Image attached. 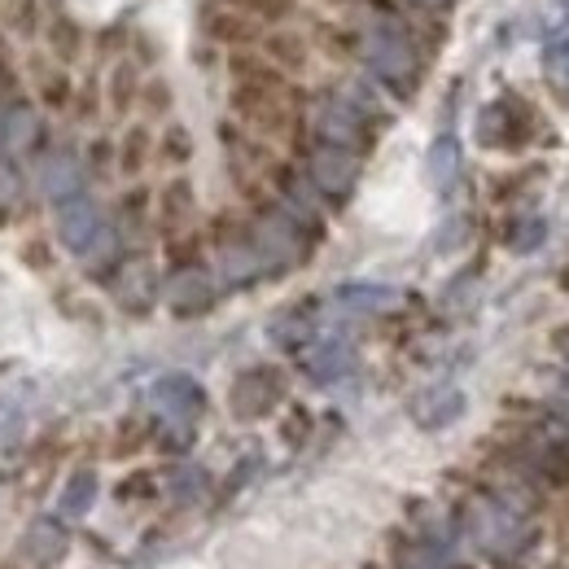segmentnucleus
<instances>
[{
    "instance_id": "5fc2aeb1",
    "label": "nucleus",
    "mask_w": 569,
    "mask_h": 569,
    "mask_svg": "<svg viewBox=\"0 0 569 569\" xmlns=\"http://www.w3.org/2000/svg\"><path fill=\"white\" fill-rule=\"evenodd\" d=\"M408 9H421V13H442V9H451L456 0H403Z\"/></svg>"
},
{
    "instance_id": "4d7b16f0",
    "label": "nucleus",
    "mask_w": 569,
    "mask_h": 569,
    "mask_svg": "<svg viewBox=\"0 0 569 569\" xmlns=\"http://www.w3.org/2000/svg\"><path fill=\"white\" fill-rule=\"evenodd\" d=\"M0 158H4V144H0Z\"/></svg>"
},
{
    "instance_id": "20e7f679",
    "label": "nucleus",
    "mask_w": 569,
    "mask_h": 569,
    "mask_svg": "<svg viewBox=\"0 0 569 569\" xmlns=\"http://www.w3.org/2000/svg\"><path fill=\"white\" fill-rule=\"evenodd\" d=\"M250 211V232H254V246L263 254V268H268V281H284L289 272H298L302 263H311L320 237L284 211L281 202L268 193L263 202L246 207Z\"/></svg>"
},
{
    "instance_id": "473e14b6",
    "label": "nucleus",
    "mask_w": 569,
    "mask_h": 569,
    "mask_svg": "<svg viewBox=\"0 0 569 569\" xmlns=\"http://www.w3.org/2000/svg\"><path fill=\"white\" fill-rule=\"evenodd\" d=\"M141 83H144L141 67H137L132 58H119V62L110 67V74H106V83H101L106 110H110L114 119H128V114L137 110V101H141Z\"/></svg>"
},
{
    "instance_id": "9b49d317",
    "label": "nucleus",
    "mask_w": 569,
    "mask_h": 569,
    "mask_svg": "<svg viewBox=\"0 0 569 569\" xmlns=\"http://www.w3.org/2000/svg\"><path fill=\"white\" fill-rule=\"evenodd\" d=\"M223 298V284L214 277L211 263H184V268H167L162 272V307L176 320H202L211 316Z\"/></svg>"
},
{
    "instance_id": "603ef678",
    "label": "nucleus",
    "mask_w": 569,
    "mask_h": 569,
    "mask_svg": "<svg viewBox=\"0 0 569 569\" xmlns=\"http://www.w3.org/2000/svg\"><path fill=\"white\" fill-rule=\"evenodd\" d=\"M259 465H263L259 456H246V460H241V465L228 473V491H241V487L250 482V473H259Z\"/></svg>"
},
{
    "instance_id": "aec40b11",
    "label": "nucleus",
    "mask_w": 569,
    "mask_h": 569,
    "mask_svg": "<svg viewBox=\"0 0 569 569\" xmlns=\"http://www.w3.org/2000/svg\"><path fill=\"white\" fill-rule=\"evenodd\" d=\"M316 333H320V298L284 302L281 311L268 320V342L284 356H298Z\"/></svg>"
},
{
    "instance_id": "f03ea898",
    "label": "nucleus",
    "mask_w": 569,
    "mask_h": 569,
    "mask_svg": "<svg viewBox=\"0 0 569 569\" xmlns=\"http://www.w3.org/2000/svg\"><path fill=\"white\" fill-rule=\"evenodd\" d=\"M451 512H456V526H460V543H469L487 566L526 569V561L539 552V539H543L539 517L512 512V508L499 496H491L482 482L460 499Z\"/></svg>"
},
{
    "instance_id": "4468645a",
    "label": "nucleus",
    "mask_w": 569,
    "mask_h": 569,
    "mask_svg": "<svg viewBox=\"0 0 569 569\" xmlns=\"http://www.w3.org/2000/svg\"><path fill=\"white\" fill-rule=\"evenodd\" d=\"M0 144L9 162H31L49 149V123L44 110L31 97H18L9 106H0Z\"/></svg>"
},
{
    "instance_id": "b1692460",
    "label": "nucleus",
    "mask_w": 569,
    "mask_h": 569,
    "mask_svg": "<svg viewBox=\"0 0 569 569\" xmlns=\"http://www.w3.org/2000/svg\"><path fill=\"white\" fill-rule=\"evenodd\" d=\"M403 302V293L395 284H381V281H347L333 289V307L342 316H386Z\"/></svg>"
},
{
    "instance_id": "bf43d9fd",
    "label": "nucleus",
    "mask_w": 569,
    "mask_h": 569,
    "mask_svg": "<svg viewBox=\"0 0 569 569\" xmlns=\"http://www.w3.org/2000/svg\"><path fill=\"white\" fill-rule=\"evenodd\" d=\"M4 569H13V566H4Z\"/></svg>"
},
{
    "instance_id": "0eeeda50",
    "label": "nucleus",
    "mask_w": 569,
    "mask_h": 569,
    "mask_svg": "<svg viewBox=\"0 0 569 569\" xmlns=\"http://www.w3.org/2000/svg\"><path fill=\"white\" fill-rule=\"evenodd\" d=\"M289 403V372L281 363H246L228 381V417L241 426H259Z\"/></svg>"
},
{
    "instance_id": "c85d7f7f",
    "label": "nucleus",
    "mask_w": 569,
    "mask_h": 569,
    "mask_svg": "<svg viewBox=\"0 0 569 569\" xmlns=\"http://www.w3.org/2000/svg\"><path fill=\"white\" fill-rule=\"evenodd\" d=\"M333 88H338V92H342V97L356 106L359 114H363V119H368L377 132H386V128L395 123V106H390V97H386V92H381V88H377V83H372L363 71L338 79Z\"/></svg>"
},
{
    "instance_id": "8fccbe9b",
    "label": "nucleus",
    "mask_w": 569,
    "mask_h": 569,
    "mask_svg": "<svg viewBox=\"0 0 569 569\" xmlns=\"http://www.w3.org/2000/svg\"><path fill=\"white\" fill-rule=\"evenodd\" d=\"M465 241H469V219H465V214H451V219L438 228L433 250H438V254H451V250H460Z\"/></svg>"
},
{
    "instance_id": "37998d69",
    "label": "nucleus",
    "mask_w": 569,
    "mask_h": 569,
    "mask_svg": "<svg viewBox=\"0 0 569 569\" xmlns=\"http://www.w3.org/2000/svg\"><path fill=\"white\" fill-rule=\"evenodd\" d=\"M198 442V426H158L153 429V451L171 456V460H189Z\"/></svg>"
},
{
    "instance_id": "c03bdc74",
    "label": "nucleus",
    "mask_w": 569,
    "mask_h": 569,
    "mask_svg": "<svg viewBox=\"0 0 569 569\" xmlns=\"http://www.w3.org/2000/svg\"><path fill=\"white\" fill-rule=\"evenodd\" d=\"M9 31L13 36H22V40H36L40 31H44V9H40V0H9Z\"/></svg>"
},
{
    "instance_id": "423d86ee",
    "label": "nucleus",
    "mask_w": 569,
    "mask_h": 569,
    "mask_svg": "<svg viewBox=\"0 0 569 569\" xmlns=\"http://www.w3.org/2000/svg\"><path fill=\"white\" fill-rule=\"evenodd\" d=\"M539 137V114L521 92H499L473 119V141L487 153H526Z\"/></svg>"
},
{
    "instance_id": "4be33fe9",
    "label": "nucleus",
    "mask_w": 569,
    "mask_h": 569,
    "mask_svg": "<svg viewBox=\"0 0 569 569\" xmlns=\"http://www.w3.org/2000/svg\"><path fill=\"white\" fill-rule=\"evenodd\" d=\"M456 552L429 543L412 530H390L386 535V569H456Z\"/></svg>"
},
{
    "instance_id": "13d9d810",
    "label": "nucleus",
    "mask_w": 569,
    "mask_h": 569,
    "mask_svg": "<svg viewBox=\"0 0 569 569\" xmlns=\"http://www.w3.org/2000/svg\"><path fill=\"white\" fill-rule=\"evenodd\" d=\"M368 569H386V566H368Z\"/></svg>"
},
{
    "instance_id": "72a5a7b5",
    "label": "nucleus",
    "mask_w": 569,
    "mask_h": 569,
    "mask_svg": "<svg viewBox=\"0 0 569 569\" xmlns=\"http://www.w3.org/2000/svg\"><path fill=\"white\" fill-rule=\"evenodd\" d=\"M119 176L123 180H141L144 171H149V162H153V149H158V137H153V128L149 123H128L123 128V137H119Z\"/></svg>"
},
{
    "instance_id": "c9c22d12",
    "label": "nucleus",
    "mask_w": 569,
    "mask_h": 569,
    "mask_svg": "<svg viewBox=\"0 0 569 569\" xmlns=\"http://www.w3.org/2000/svg\"><path fill=\"white\" fill-rule=\"evenodd\" d=\"M543 241H548V219L543 214L517 211L503 223V250H512V254H535V250H543Z\"/></svg>"
},
{
    "instance_id": "a19ab883",
    "label": "nucleus",
    "mask_w": 569,
    "mask_h": 569,
    "mask_svg": "<svg viewBox=\"0 0 569 569\" xmlns=\"http://www.w3.org/2000/svg\"><path fill=\"white\" fill-rule=\"evenodd\" d=\"M158 496H162V478H158L153 469H132V473H123L119 487H114V499H119V503H153Z\"/></svg>"
},
{
    "instance_id": "a18cd8bd",
    "label": "nucleus",
    "mask_w": 569,
    "mask_h": 569,
    "mask_svg": "<svg viewBox=\"0 0 569 569\" xmlns=\"http://www.w3.org/2000/svg\"><path fill=\"white\" fill-rule=\"evenodd\" d=\"M311 429H316V417H311V408H302V403H284V417H281V442L284 447H307V438H311Z\"/></svg>"
},
{
    "instance_id": "1a4fd4ad",
    "label": "nucleus",
    "mask_w": 569,
    "mask_h": 569,
    "mask_svg": "<svg viewBox=\"0 0 569 569\" xmlns=\"http://www.w3.org/2000/svg\"><path fill=\"white\" fill-rule=\"evenodd\" d=\"M106 289H110V298H114V307L123 316L144 320L162 302V268H158V259L144 246H132L123 254V263L114 268V277L106 281Z\"/></svg>"
},
{
    "instance_id": "a211bd4d",
    "label": "nucleus",
    "mask_w": 569,
    "mask_h": 569,
    "mask_svg": "<svg viewBox=\"0 0 569 569\" xmlns=\"http://www.w3.org/2000/svg\"><path fill=\"white\" fill-rule=\"evenodd\" d=\"M465 412H469V395H465L456 381H433V386L417 390V395L408 399L412 426L426 429V433L451 429L456 421H465Z\"/></svg>"
},
{
    "instance_id": "f257e3e1",
    "label": "nucleus",
    "mask_w": 569,
    "mask_h": 569,
    "mask_svg": "<svg viewBox=\"0 0 569 569\" xmlns=\"http://www.w3.org/2000/svg\"><path fill=\"white\" fill-rule=\"evenodd\" d=\"M356 62L390 101H417L426 83V44L399 13H363L356 22Z\"/></svg>"
},
{
    "instance_id": "a878e982",
    "label": "nucleus",
    "mask_w": 569,
    "mask_h": 569,
    "mask_svg": "<svg viewBox=\"0 0 569 569\" xmlns=\"http://www.w3.org/2000/svg\"><path fill=\"white\" fill-rule=\"evenodd\" d=\"M110 219L119 223V232L128 237V246H144V237H153V189H144L141 180L132 189H123Z\"/></svg>"
},
{
    "instance_id": "e433bc0d",
    "label": "nucleus",
    "mask_w": 569,
    "mask_h": 569,
    "mask_svg": "<svg viewBox=\"0 0 569 569\" xmlns=\"http://www.w3.org/2000/svg\"><path fill=\"white\" fill-rule=\"evenodd\" d=\"M193 132L184 128V123H176V119H167V128L158 132V149H153V158L162 162V167H171V171H180V167H189L193 162Z\"/></svg>"
},
{
    "instance_id": "cd10ccee",
    "label": "nucleus",
    "mask_w": 569,
    "mask_h": 569,
    "mask_svg": "<svg viewBox=\"0 0 569 569\" xmlns=\"http://www.w3.org/2000/svg\"><path fill=\"white\" fill-rule=\"evenodd\" d=\"M408 530L429 539V543H438V548H447V552L460 548L456 512H451V508H438V503H429V499H412V503H408Z\"/></svg>"
},
{
    "instance_id": "4c0bfd02",
    "label": "nucleus",
    "mask_w": 569,
    "mask_h": 569,
    "mask_svg": "<svg viewBox=\"0 0 569 569\" xmlns=\"http://www.w3.org/2000/svg\"><path fill=\"white\" fill-rule=\"evenodd\" d=\"M223 4L241 9L259 27H284V22H293L302 13V0H223Z\"/></svg>"
},
{
    "instance_id": "5701e85b",
    "label": "nucleus",
    "mask_w": 569,
    "mask_h": 569,
    "mask_svg": "<svg viewBox=\"0 0 569 569\" xmlns=\"http://www.w3.org/2000/svg\"><path fill=\"white\" fill-rule=\"evenodd\" d=\"M128 250H132V246H128V237L119 232V223H114V219H106V223H101V232H97V237H92L74 259H79V268H83V277H88V281L106 284L110 277H114V268L123 263V254H128Z\"/></svg>"
},
{
    "instance_id": "de8ad7c7",
    "label": "nucleus",
    "mask_w": 569,
    "mask_h": 569,
    "mask_svg": "<svg viewBox=\"0 0 569 569\" xmlns=\"http://www.w3.org/2000/svg\"><path fill=\"white\" fill-rule=\"evenodd\" d=\"M101 110H106V92H101V83H97V79L74 83V101H71L74 119H79V123H97Z\"/></svg>"
},
{
    "instance_id": "39448f33",
    "label": "nucleus",
    "mask_w": 569,
    "mask_h": 569,
    "mask_svg": "<svg viewBox=\"0 0 569 569\" xmlns=\"http://www.w3.org/2000/svg\"><path fill=\"white\" fill-rule=\"evenodd\" d=\"M307 137L320 144H338V149H351L359 158L372 153V144L381 141V132L359 114L356 106L329 83L320 92H307Z\"/></svg>"
},
{
    "instance_id": "f3484780",
    "label": "nucleus",
    "mask_w": 569,
    "mask_h": 569,
    "mask_svg": "<svg viewBox=\"0 0 569 569\" xmlns=\"http://www.w3.org/2000/svg\"><path fill=\"white\" fill-rule=\"evenodd\" d=\"M22 561L31 569H58L71 557V521H62L58 512H40L27 521L22 543H18Z\"/></svg>"
},
{
    "instance_id": "bb28decb",
    "label": "nucleus",
    "mask_w": 569,
    "mask_h": 569,
    "mask_svg": "<svg viewBox=\"0 0 569 569\" xmlns=\"http://www.w3.org/2000/svg\"><path fill=\"white\" fill-rule=\"evenodd\" d=\"M162 496L171 499L176 508H198L202 499L211 496V473L193 460H171L162 473Z\"/></svg>"
},
{
    "instance_id": "7ed1b4c3",
    "label": "nucleus",
    "mask_w": 569,
    "mask_h": 569,
    "mask_svg": "<svg viewBox=\"0 0 569 569\" xmlns=\"http://www.w3.org/2000/svg\"><path fill=\"white\" fill-rule=\"evenodd\" d=\"M202 232H207V254H211V268L223 284V293H246V289L268 281V268H263V254L254 246L246 207L214 211Z\"/></svg>"
},
{
    "instance_id": "49530a36",
    "label": "nucleus",
    "mask_w": 569,
    "mask_h": 569,
    "mask_svg": "<svg viewBox=\"0 0 569 569\" xmlns=\"http://www.w3.org/2000/svg\"><path fill=\"white\" fill-rule=\"evenodd\" d=\"M27 198V176H22V162H9L0 158V214H9L18 202Z\"/></svg>"
},
{
    "instance_id": "c756f323",
    "label": "nucleus",
    "mask_w": 569,
    "mask_h": 569,
    "mask_svg": "<svg viewBox=\"0 0 569 569\" xmlns=\"http://www.w3.org/2000/svg\"><path fill=\"white\" fill-rule=\"evenodd\" d=\"M40 36H44V44H49V58H53V62L74 67V62L83 58V27L74 22L62 4L44 9V31H40Z\"/></svg>"
},
{
    "instance_id": "2eb2a0df",
    "label": "nucleus",
    "mask_w": 569,
    "mask_h": 569,
    "mask_svg": "<svg viewBox=\"0 0 569 569\" xmlns=\"http://www.w3.org/2000/svg\"><path fill=\"white\" fill-rule=\"evenodd\" d=\"M106 219H110V211L101 207V198H97L92 189H83V193H74V198L53 207V237H58L62 250L79 254V250L101 232Z\"/></svg>"
},
{
    "instance_id": "9d476101",
    "label": "nucleus",
    "mask_w": 569,
    "mask_h": 569,
    "mask_svg": "<svg viewBox=\"0 0 569 569\" xmlns=\"http://www.w3.org/2000/svg\"><path fill=\"white\" fill-rule=\"evenodd\" d=\"M144 408L158 426H198L207 417V390L193 372L184 368H171V372H158L144 390Z\"/></svg>"
},
{
    "instance_id": "6e6d98bb",
    "label": "nucleus",
    "mask_w": 569,
    "mask_h": 569,
    "mask_svg": "<svg viewBox=\"0 0 569 569\" xmlns=\"http://www.w3.org/2000/svg\"><path fill=\"white\" fill-rule=\"evenodd\" d=\"M0 71H4V53H0Z\"/></svg>"
},
{
    "instance_id": "6e6552de",
    "label": "nucleus",
    "mask_w": 569,
    "mask_h": 569,
    "mask_svg": "<svg viewBox=\"0 0 569 569\" xmlns=\"http://www.w3.org/2000/svg\"><path fill=\"white\" fill-rule=\"evenodd\" d=\"M298 167L307 171L311 189L325 198L329 211H342L356 198L359 180H363V158L351 149H338V144L307 141L298 149Z\"/></svg>"
},
{
    "instance_id": "79ce46f5",
    "label": "nucleus",
    "mask_w": 569,
    "mask_h": 569,
    "mask_svg": "<svg viewBox=\"0 0 569 569\" xmlns=\"http://www.w3.org/2000/svg\"><path fill=\"white\" fill-rule=\"evenodd\" d=\"M83 167H88V180H110V176H119V144L110 141V137L88 141Z\"/></svg>"
},
{
    "instance_id": "dca6fc26",
    "label": "nucleus",
    "mask_w": 569,
    "mask_h": 569,
    "mask_svg": "<svg viewBox=\"0 0 569 569\" xmlns=\"http://www.w3.org/2000/svg\"><path fill=\"white\" fill-rule=\"evenodd\" d=\"M193 228H198V189L189 176H171L162 189H153V237L171 241Z\"/></svg>"
},
{
    "instance_id": "7c9ffc66",
    "label": "nucleus",
    "mask_w": 569,
    "mask_h": 569,
    "mask_svg": "<svg viewBox=\"0 0 569 569\" xmlns=\"http://www.w3.org/2000/svg\"><path fill=\"white\" fill-rule=\"evenodd\" d=\"M97 496H101V473H97L92 465H79V469H71V478L62 482L53 512H58L62 521H83V517L97 508Z\"/></svg>"
},
{
    "instance_id": "f8f14e48",
    "label": "nucleus",
    "mask_w": 569,
    "mask_h": 569,
    "mask_svg": "<svg viewBox=\"0 0 569 569\" xmlns=\"http://www.w3.org/2000/svg\"><path fill=\"white\" fill-rule=\"evenodd\" d=\"M88 184H92V180H88L83 153L71 149V144H49V149L36 158V167H31V189H36V198L49 202V207H58V202H67L74 193H83Z\"/></svg>"
},
{
    "instance_id": "58836bf2",
    "label": "nucleus",
    "mask_w": 569,
    "mask_h": 569,
    "mask_svg": "<svg viewBox=\"0 0 569 569\" xmlns=\"http://www.w3.org/2000/svg\"><path fill=\"white\" fill-rule=\"evenodd\" d=\"M543 83L561 106H569V36L543 49Z\"/></svg>"
},
{
    "instance_id": "f704fd0d",
    "label": "nucleus",
    "mask_w": 569,
    "mask_h": 569,
    "mask_svg": "<svg viewBox=\"0 0 569 569\" xmlns=\"http://www.w3.org/2000/svg\"><path fill=\"white\" fill-rule=\"evenodd\" d=\"M153 429L158 421L149 417V412H128V417H119V426L110 433V456L114 460H132V456H141L153 447Z\"/></svg>"
},
{
    "instance_id": "393cba45",
    "label": "nucleus",
    "mask_w": 569,
    "mask_h": 569,
    "mask_svg": "<svg viewBox=\"0 0 569 569\" xmlns=\"http://www.w3.org/2000/svg\"><path fill=\"white\" fill-rule=\"evenodd\" d=\"M31 92H36V106L49 110V114L71 110L74 101V83L71 74H67V67L53 62V58H44V53L31 58Z\"/></svg>"
},
{
    "instance_id": "ea45409f",
    "label": "nucleus",
    "mask_w": 569,
    "mask_h": 569,
    "mask_svg": "<svg viewBox=\"0 0 569 569\" xmlns=\"http://www.w3.org/2000/svg\"><path fill=\"white\" fill-rule=\"evenodd\" d=\"M137 110L144 114V123H162V119H171V110H176V92H171V83H167V79H158V74H153V79H144Z\"/></svg>"
},
{
    "instance_id": "2f4dec72",
    "label": "nucleus",
    "mask_w": 569,
    "mask_h": 569,
    "mask_svg": "<svg viewBox=\"0 0 569 569\" xmlns=\"http://www.w3.org/2000/svg\"><path fill=\"white\" fill-rule=\"evenodd\" d=\"M460 171H465V153H460V141L451 132L433 137L426 149V180L433 193H451L460 184Z\"/></svg>"
},
{
    "instance_id": "412c9836",
    "label": "nucleus",
    "mask_w": 569,
    "mask_h": 569,
    "mask_svg": "<svg viewBox=\"0 0 569 569\" xmlns=\"http://www.w3.org/2000/svg\"><path fill=\"white\" fill-rule=\"evenodd\" d=\"M259 53H263V58H268L277 71L289 74V79H302V74L311 71L316 44H311V31H302V27L284 22V27H268V31H263Z\"/></svg>"
},
{
    "instance_id": "6ab92c4d",
    "label": "nucleus",
    "mask_w": 569,
    "mask_h": 569,
    "mask_svg": "<svg viewBox=\"0 0 569 569\" xmlns=\"http://www.w3.org/2000/svg\"><path fill=\"white\" fill-rule=\"evenodd\" d=\"M198 22H202V36L211 40L214 49H223V53L259 49V40H263V31H268V27H259L254 18H246L241 9H232V4H223V0H207Z\"/></svg>"
},
{
    "instance_id": "864d4df0",
    "label": "nucleus",
    "mask_w": 569,
    "mask_h": 569,
    "mask_svg": "<svg viewBox=\"0 0 569 569\" xmlns=\"http://www.w3.org/2000/svg\"><path fill=\"white\" fill-rule=\"evenodd\" d=\"M548 342H552V356L561 359V368H566V372H569V325H557Z\"/></svg>"
},
{
    "instance_id": "3c124183",
    "label": "nucleus",
    "mask_w": 569,
    "mask_h": 569,
    "mask_svg": "<svg viewBox=\"0 0 569 569\" xmlns=\"http://www.w3.org/2000/svg\"><path fill=\"white\" fill-rule=\"evenodd\" d=\"M22 259H27V268L49 272V268H53V246H49V237H31V241L22 246Z\"/></svg>"
},
{
    "instance_id": "ddd939ff",
    "label": "nucleus",
    "mask_w": 569,
    "mask_h": 569,
    "mask_svg": "<svg viewBox=\"0 0 569 569\" xmlns=\"http://www.w3.org/2000/svg\"><path fill=\"white\" fill-rule=\"evenodd\" d=\"M293 363H298V372L311 381V386H342L347 377H356L359 368V351L351 338H342V333H316L298 356H293Z\"/></svg>"
},
{
    "instance_id": "09e8293b",
    "label": "nucleus",
    "mask_w": 569,
    "mask_h": 569,
    "mask_svg": "<svg viewBox=\"0 0 569 569\" xmlns=\"http://www.w3.org/2000/svg\"><path fill=\"white\" fill-rule=\"evenodd\" d=\"M543 408H548L557 421H566V426H569V372H566V368H557V372L548 377V390H543Z\"/></svg>"
}]
</instances>
